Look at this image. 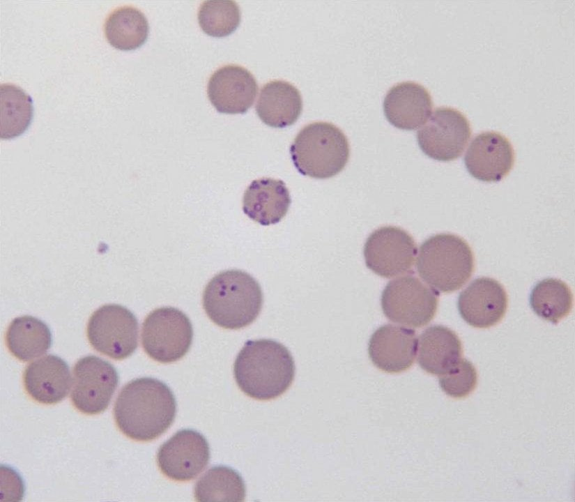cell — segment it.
I'll use <instances>...</instances> for the list:
<instances>
[{"instance_id":"cell-15","label":"cell","mask_w":575,"mask_h":502,"mask_svg":"<svg viewBox=\"0 0 575 502\" xmlns=\"http://www.w3.org/2000/svg\"><path fill=\"white\" fill-rule=\"evenodd\" d=\"M257 89L254 75L235 64L217 69L207 85L208 98L217 111L231 114L245 113L252 105Z\"/></svg>"},{"instance_id":"cell-12","label":"cell","mask_w":575,"mask_h":502,"mask_svg":"<svg viewBox=\"0 0 575 502\" xmlns=\"http://www.w3.org/2000/svg\"><path fill=\"white\" fill-rule=\"evenodd\" d=\"M210 457L206 438L199 432L184 429L161 445L157 462L167 478L185 482L198 476L208 464Z\"/></svg>"},{"instance_id":"cell-22","label":"cell","mask_w":575,"mask_h":502,"mask_svg":"<svg viewBox=\"0 0 575 502\" xmlns=\"http://www.w3.org/2000/svg\"><path fill=\"white\" fill-rule=\"evenodd\" d=\"M52 342V333L47 324L30 315L15 318L6 333L8 350L22 361H29L44 354Z\"/></svg>"},{"instance_id":"cell-16","label":"cell","mask_w":575,"mask_h":502,"mask_svg":"<svg viewBox=\"0 0 575 502\" xmlns=\"http://www.w3.org/2000/svg\"><path fill=\"white\" fill-rule=\"evenodd\" d=\"M418 341L414 330L394 324H385L371 335L368 344L369 356L379 370L399 373L413 364Z\"/></svg>"},{"instance_id":"cell-1","label":"cell","mask_w":575,"mask_h":502,"mask_svg":"<svg viewBox=\"0 0 575 502\" xmlns=\"http://www.w3.org/2000/svg\"><path fill=\"white\" fill-rule=\"evenodd\" d=\"M113 411L123 434L135 441H148L161 436L171 425L176 414V402L164 383L142 377L122 388Z\"/></svg>"},{"instance_id":"cell-24","label":"cell","mask_w":575,"mask_h":502,"mask_svg":"<svg viewBox=\"0 0 575 502\" xmlns=\"http://www.w3.org/2000/svg\"><path fill=\"white\" fill-rule=\"evenodd\" d=\"M1 139H11L22 134L33 116L31 97L20 86L13 83L0 85Z\"/></svg>"},{"instance_id":"cell-26","label":"cell","mask_w":575,"mask_h":502,"mask_svg":"<svg viewBox=\"0 0 575 502\" xmlns=\"http://www.w3.org/2000/svg\"><path fill=\"white\" fill-rule=\"evenodd\" d=\"M194 494L198 501H243L246 489L244 480L237 471L226 466H215L198 480Z\"/></svg>"},{"instance_id":"cell-13","label":"cell","mask_w":575,"mask_h":502,"mask_svg":"<svg viewBox=\"0 0 575 502\" xmlns=\"http://www.w3.org/2000/svg\"><path fill=\"white\" fill-rule=\"evenodd\" d=\"M470 174L485 182H496L508 174L514 163V150L507 137L484 131L473 137L464 156Z\"/></svg>"},{"instance_id":"cell-28","label":"cell","mask_w":575,"mask_h":502,"mask_svg":"<svg viewBox=\"0 0 575 502\" xmlns=\"http://www.w3.org/2000/svg\"><path fill=\"white\" fill-rule=\"evenodd\" d=\"M438 381L448 396L461 399L469 395L476 388L477 372L470 361L462 358L452 370L440 376Z\"/></svg>"},{"instance_id":"cell-4","label":"cell","mask_w":575,"mask_h":502,"mask_svg":"<svg viewBox=\"0 0 575 502\" xmlns=\"http://www.w3.org/2000/svg\"><path fill=\"white\" fill-rule=\"evenodd\" d=\"M416 268L420 277L435 291L451 293L462 287L471 277L474 254L463 238L438 234L420 245Z\"/></svg>"},{"instance_id":"cell-17","label":"cell","mask_w":575,"mask_h":502,"mask_svg":"<svg viewBox=\"0 0 575 502\" xmlns=\"http://www.w3.org/2000/svg\"><path fill=\"white\" fill-rule=\"evenodd\" d=\"M383 105L385 117L392 126L411 130L426 123L433 103L429 91L423 85L404 81L388 91Z\"/></svg>"},{"instance_id":"cell-20","label":"cell","mask_w":575,"mask_h":502,"mask_svg":"<svg viewBox=\"0 0 575 502\" xmlns=\"http://www.w3.org/2000/svg\"><path fill=\"white\" fill-rule=\"evenodd\" d=\"M417 362L427 373L441 376L452 370L461 359V342L450 328L434 325L420 335Z\"/></svg>"},{"instance_id":"cell-3","label":"cell","mask_w":575,"mask_h":502,"mask_svg":"<svg viewBox=\"0 0 575 502\" xmlns=\"http://www.w3.org/2000/svg\"><path fill=\"white\" fill-rule=\"evenodd\" d=\"M263 294L258 282L240 270H228L214 276L203 294L204 309L210 319L227 329H240L259 316Z\"/></svg>"},{"instance_id":"cell-21","label":"cell","mask_w":575,"mask_h":502,"mask_svg":"<svg viewBox=\"0 0 575 502\" xmlns=\"http://www.w3.org/2000/svg\"><path fill=\"white\" fill-rule=\"evenodd\" d=\"M302 109L299 90L284 80H273L262 86L255 110L267 126L285 128L293 124Z\"/></svg>"},{"instance_id":"cell-8","label":"cell","mask_w":575,"mask_h":502,"mask_svg":"<svg viewBox=\"0 0 575 502\" xmlns=\"http://www.w3.org/2000/svg\"><path fill=\"white\" fill-rule=\"evenodd\" d=\"M438 294L414 275L390 281L381 294V307L390 321L413 328L427 325L434 317Z\"/></svg>"},{"instance_id":"cell-10","label":"cell","mask_w":575,"mask_h":502,"mask_svg":"<svg viewBox=\"0 0 575 502\" xmlns=\"http://www.w3.org/2000/svg\"><path fill=\"white\" fill-rule=\"evenodd\" d=\"M118 374L108 361L96 356H86L73 367L71 400L80 412L95 415L109 405L118 387Z\"/></svg>"},{"instance_id":"cell-25","label":"cell","mask_w":575,"mask_h":502,"mask_svg":"<svg viewBox=\"0 0 575 502\" xmlns=\"http://www.w3.org/2000/svg\"><path fill=\"white\" fill-rule=\"evenodd\" d=\"M530 305L542 319L554 324L567 316L573 305V295L569 286L555 278H546L532 289Z\"/></svg>"},{"instance_id":"cell-7","label":"cell","mask_w":575,"mask_h":502,"mask_svg":"<svg viewBox=\"0 0 575 502\" xmlns=\"http://www.w3.org/2000/svg\"><path fill=\"white\" fill-rule=\"evenodd\" d=\"M138 321L126 307L107 304L97 309L87 324V337L93 348L114 360L131 356L138 346Z\"/></svg>"},{"instance_id":"cell-11","label":"cell","mask_w":575,"mask_h":502,"mask_svg":"<svg viewBox=\"0 0 575 502\" xmlns=\"http://www.w3.org/2000/svg\"><path fill=\"white\" fill-rule=\"evenodd\" d=\"M417 247L413 238L394 226L381 227L367 238L364 257L367 266L383 277H392L410 271Z\"/></svg>"},{"instance_id":"cell-27","label":"cell","mask_w":575,"mask_h":502,"mask_svg":"<svg viewBox=\"0 0 575 502\" xmlns=\"http://www.w3.org/2000/svg\"><path fill=\"white\" fill-rule=\"evenodd\" d=\"M198 21L206 34L214 37L227 36L240 24V8L236 2L231 0L205 1L199 8Z\"/></svg>"},{"instance_id":"cell-18","label":"cell","mask_w":575,"mask_h":502,"mask_svg":"<svg viewBox=\"0 0 575 502\" xmlns=\"http://www.w3.org/2000/svg\"><path fill=\"white\" fill-rule=\"evenodd\" d=\"M69 367L60 357L48 354L28 365L23 374L27 393L36 402L54 404L62 401L71 388Z\"/></svg>"},{"instance_id":"cell-6","label":"cell","mask_w":575,"mask_h":502,"mask_svg":"<svg viewBox=\"0 0 575 502\" xmlns=\"http://www.w3.org/2000/svg\"><path fill=\"white\" fill-rule=\"evenodd\" d=\"M192 338L190 319L175 307H162L153 310L142 324L143 349L159 363H170L182 358L189 351Z\"/></svg>"},{"instance_id":"cell-9","label":"cell","mask_w":575,"mask_h":502,"mask_svg":"<svg viewBox=\"0 0 575 502\" xmlns=\"http://www.w3.org/2000/svg\"><path fill=\"white\" fill-rule=\"evenodd\" d=\"M470 135V124L465 114L456 108L444 106L436 107L417 130V141L427 156L447 162L462 154Z\"/></svg>"},{"instance_id":"cell-2","label":"cell","mask_w":575,"mask_h":502,"mask_svg":"<svg viewBox=\"0 0 575 502\" xmlns=\"http://www.w3.org/2000/svg\"><path fill=\"white\" fill-rule=\"evenodd\" d=\"M294 360L282 344L269 339L248 340L233 365L240 389L259 400L275 399L287 390L295 376Z\"/></svg>"},{"instance_id":"cell-19","label":"cell","mask_w":575,"mask_h":502,"mask_svg":"<svg viewBox=\"0 0 575 502\" xmlns=\"http://www.w3.org/2000/svg\"><path fill=\"white\" fill-rule=\"evenodd\" d=\"M291 201L284 181L261 178L253 181L245 190L243 210L250 219L268 226L282 220L287 213Z\"/></svg>"},{"instance_id":"cell-14","label":"cell","mask_w":575,"mask_h":502,"mask_svg":"<svg viewBox=\"0 0 575 502\" xmlns=\"http://www.w3.org/2000/svg\"><path fill=\"white\" fill-rule=\"evenodd\" d=\"M508 304L507 293L497 280L481 277L473 280L458 298L457 306L463 319L470 326L487 328L503 318Z\"/></svg>"},{"instance_id":"cell-5","label":"cell","mask_w":575,"mask_h":502,"mask_svg":"<svg viewBox=\"0 0 575 502\" xmlns=\"http://www.w3.org/2000/svg\"><path fill=\"white\" fill-rule=\"evenodd\" d=\"M293 162L302 175L325 179L339 174L348 162V139L337 126L316 121L305 126L290 147Z\"/></svg>"},{"instance_id":"cell-23","label":"cell","mask_w":575,"mask_h":502,"mask_svg":"<svg viewBox=\"0 0 575 502\" xmlns=\"http://www.w3.org/2000/svg\"><path fill=\"white\" fill-rule=\"evenodd\" d=\"M108 42L116 48L130 50L139 47L147 39L149 25L139 8L124 5L114 9L104 24Z\"/></svg>"}]
</instances>
